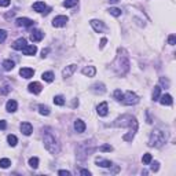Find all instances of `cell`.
I'll return each instance as SVG.
<instances>
[{"mask_svg": "<svg viewBox=\"0 0 176 176\" xmlns=\"http://www.w3.org/2000/svg\"><path fill=\"white\" fill-rule=\"evenodd\" d=\"M114 125L116 127H129V133L128 135H124V138H123V139L127 140V142H129V140L133 139V135H135V132L138 131L136 118L132 116H129V114H124V116L120 117V118H117Z\"/></svg>", "mask_w": 176, "mask_h": 176, "instance_id": "6da1fadb", "label": "cell"}, {"mask_svg": "<svg viewBox=\"0 0 176 176\" xmlns=\"http://www.w3.org/2000/svg\"><path fill=\"white\" fill-rule=\"evenodd\" d=\"M113 69L118 76H124L129 70V58L125 51L121 50V48L118 50V55H117L116 61L113 62Z\"/></svg>", "mask_w": 176, "mask_h": 176, "instance_id": "7a4b0ae2", "label": "cell"}, {"mask_svg": "<svg viewBox=\"0 0 176 176\" xmlns=\"http://www.w3.org/2000/svg\"><path fill=\"white\" fill-rule=\"evenodd\" d=\"M43 143H44V147H46L51 154H58L61 151L59 142H58V139L51 132H46V135L43 138Z\"/></svg>", "mask_w": 176, "mask_h": 176, "instance_id": "3957f363", "label": "cell"}, {"mask_svg": "<svg viewBox=\"0 0 176 176\" xmlns=\"http://www.w3.org/2000/svg\"><path fill=\"white\" fill-rule=\"evenodd\" d=\"M167 142V132L161 129H154L150 133V139H149V146L151 147H161L163 144Z\"/></svg>", "mask_w": 176, "mask_h": 176, "instance_id": "277c9868", "label": "cell"}, {"mask_svg": "<svg viewBox=\"0 0 176 176\" xmlns=\"http://www.w3.org/2000/svg\"><path fill=\"white\" fill-rule=\"evenodd\" d=\"M121 102L124 103V105H136L138 102H139V98H138V95L135 94V92H132V91H128V92H125V94H123V99H121Z\"/></svg>", "mask_w": 176, "mask_h": 176, "instance_id": "5b68a950", "label": "cell"}, {"mask_svg": "<svg viewBox=\"0 0 176 176\" xmlns=\"http://www.w3.org/2000/svg\"><path fill=\"white\" fill-rule=\"evenodd\" d=\"M66 22H68V17H65V15L55 17V18L53 19V26H55V28H62V26L66 25Z\"/></svg>", "mask_w": 176, "mask_h": 176, "instance_id": "8992f818", "label": "cell"}, {"mask_svg": "<svg viewBox=\"0 0 176 176\" xmlns=\"http://www.w3.org/2000/svg\"><path fill=\"white\" fill-rule=\"evenodd\" d=\"M89 23H91V26L94 28V30H95V32H98V33H102L103 30L106 29V28H105V23H103L102 21H98V19H92V21H91V22H89Z\"/></svg>", "mask_w": 176, "mask_h": 176, "instance_id": "52a82bcc", "label": "cell"}, {"mask_svg": "<svg viewBox=\"0 0 176 176\" xmlns=\"http://www.w3.org/2000/svg\"><path fill=\"white\" fill-rule=\"evenodd\" d=\"M17 26H23V28H29V26H33L34 25V21L29 19V18H18L15 21Z\"/></svg>", "mask_w": 176, "mask_h": 176, "instance_id": "ba28073f", "label": "cell"}, {"mask_svg": "<svg viewBox=\"0 0 176 176\" xmlns=\"http://www.w3.org/2000/svg\"><path fill=\"white\" fill-rule=\"evenodd\" d=\"M43 37H44V33L41 32V30H37V29H34L30 32V40L34 41V43H37V41H41L43 40Z\"/></svg>", "mask_w": 176, "mask_h": 176, "instance_id": "9c48e42d", "label": "cell"}, {"mask_svg": "<svg viewBox=\"0 0 176 176\" xmlns=\"http://www.w3.org/2000/svg\"><path fill=\"white\" fill-rule=\"evenodd\" d=\"M19 128H21V132H22L23 135H26V136H29L30 133L33 132V128H32V125H30L29 123H22Z\"/></svg>", "mask_w": 176, "mask_h": 176, "instance_id": "30bf717a", "label": "cell"}, {"mask_svg": "<svg viewBox=\"0 0 176 176\" xmlns=\"http://www.w3.org/2000/svg\"><path fill=\"white\" fill-rule=\"evenodd\" d=\"M19 74H21V77H23V78H30V77H33L34 70L30 68H22L19 70Z\"/></svg>", "mask_w": 176, "mask_h": 176, "instance_id": "8fae6325", "label": "cell"}, {"mask_svg": "<svg viewBox=\"0 0 176 176\" xmlns=\"http://www.w3.org/2000/svg\"><path fill=\"white\" fill-rule=\"evenodd\" d=\"M26 46H28V44H26V40H25V39H18V40L15 41V43L13 44V48H14V50L22 51V50H23V48H25Z\"/></svg>", "mask_w": 176, "mask_h": 176, "instance_id": "7c38bea8", "label": "cell"}, {"mask_svg": "<svg viewBox=\"0 0 176 176\" xmlns=\"http://www.w3.org/2000/svg\"><path fill=\"white\" fill-rule=\"evenodd\" d=\"M74 129H76V132H77V133L84 132V131H85L84 121H83V120H76V121H74Z\"/></svg>", "mask_w": 176, "mask_h": 176, "instance_id": "4fadbf2b", "label": "cell"}, {"mask_svg": "<svg viewBox=\"0 0 176 176\" xmlns=\"http://www.w3.org/2000/svg\"><path fill=\"white\" fill-rule=\"evenodd\" d=\"M46 8H47V6H46V3H44V2H36L33 4V10H34V11H37V13L43 14L44 11H46Z\"/></svg>", "mask_w": 176, "mask_h": 176, "instance_id": "5bb4252c", "label": "cell"}, {"mask_svg": "<svg viewBox=\"0 0 176 176\" xmlns=\"http://www.w3.org/2000/svg\"><path fill=\"white\" fill-rule=\"evenodd\" d=\"M91 89L95 92V94H103V92L106 91V88H105V85L102 84V83H95L94 85L91 87Z\"/></svg>", "mask_w": 176, "mask_h": 176, "instance_id": "9a60e30c", "label": "cell"}, {"mask_svg": "<svg viewBox=\"0 0 176 176\" xmlns=\"http://www.w3.org/2000/svg\"><path fill=\"white\" fill-rule=\"evenodd\" d=\"M28 88H29V91L33 92V94H40L41 92V84L40 83H30Z\"/></svg>", "mask_w": 176, "mask_h": 176, "instance_id": "2e32d148", "label": "cell"}, {"mask_svg": "<svg viewBox=\"0 0 176 176\" xmlns=\"http://www.w3.org/2000/svg\"><path fill=\"white\" fill-rule=\"evenodd\" d=\"M23 55H28V57H30V55H34L37 53V47L36 46H26L25 48L22 50Z\"/></svg>", "mask_w": 176, "mask_h": 176, "instance_id": "e0dca14e", "label": "cell"}, {"mask_svg": "<svg viewBox=\"0 0 176 176\" xmlns=\"http://www.w3.org/2000/svg\"><path fill=\"white\" fill-rule=\"evenodd\" d=\"M158 101H160V103H161V105H164V106H165V105H167V106H171L172 102H173V101H172V96H171L169 94L163 95L160 99H158Z\"/></svg>", "mask_w": 176, "mask_h": 176, "instance_id": "ac0fdd59", "label": "cell"}, {"mask_svg": "<svg viewBox=\"0 0 176 176\" xmlns=\"http://www.w3.org/2000/svg\"><path fill=\"white\" fill-rule=\"evenodd\" d=\"M76 70V65H69L63 69V72H62V76L63 77H70L72 74H73V72Z\"/></svg>", "mask_w": 176, "mask_h": 176, "instance_id": "d6986e66", "label": "cell"}, {"mask_svg": "<svg viewBox=\"0 0 176 176\" xmlns=\"http://www.w3.org/2000/svg\"><path fill=\"white\" fill-rule=\"evenodd\" d=\"M17 108H18V105H17V102L13 101V99H10V101L6 103V109H7V112H10V113L17 112Z\"/></svg>", "mask_w": 176, "mask_h": 176, "instance_id": "ffe728a7", "label": "cell"}, {"mask_svg": "<svg viewBox=\"0 0 176 176\" xmlns=\"http://www.w3.org/2000/svg\"><path fill=\"white\" fill-rule=\"evenodd\" d=\"M108 103L106 102H102L101 105L98 106V114L101 116V117H105L106 114H108Z\"/></svg>", "mask_w": 176, "mask_h": 176, "instance_id": "44dd1931", "label": "cell"}, {"mask_svg": "<svg viewBox=\"0 0 176 176\" xmlns=\"http://www.w3.org/2000/svg\"><path fill=\"white\" fill-rule=\"evenodd\" d=\"M96 165L102 168H110L113 165V163L109 160H103V158H96Z\"/></svg>", "mask_w": 176, "mask_h": 176, "instance_id": "7402d4cb", "label": "cell"}, {"mask_svg": "<svg viewBox=\"0 0 176 176\" xmlns=\"http://www.w3.org/2000/svg\"><path fill=\"white\" fill-rule=\"evenodd\" d=\"M96 73V69L94 66H85L83 69V74L84 76H88V77H94Z\"/></svg>", "mask_w": 176, "mask_h": 176, "instance_id": "603a6c76", "label": "cell"}, {"mask_svg": "<svg viewBox=\"0 0 176 176\" xmlns=\"http://www.w3.org/2000/svg\"><path fill=\"white\" fill-rule=\"evenodd\" d=\"M2 66H3V69H4V70L10 72V70H13V69H14L15 63H14V61H11V59H6V61H3Z\"/></svg>", "mask_w": 176, "mask_h": 176, "instance_id": "cb8c5ba5", "label": "cell"}, {"mask_svg": "<svg viewBox=\"0 0 176 176\" xmlns=\"http://www.w3.org/2000/svg\"><path fill=\"white\" fill-rule=\"evenodd\" d=\"M41 78L47 83H51V81H54V73L53 72H46V73L41 74Z\"/></svg>", "mask_w": 176, "mask_h": 176, "instance_id": "d4e9b609", "label": "cell"}, {"mask_svg": "<svg viewBox=\"0 0 176 176\" xmlns=\"http://www.w3.org/2000/svg\"><path fill=\"white\" fill-rule=\"evenodd\" d=\"M160 94H161V87L160 85H156L153 91V101H158L160 99Z\"/></svg>", "mask_w": 176, "mask_h": 176, "instance_id": "484cf974", "label": "cell"}, {"mask_svg": "<svg viewBox=\"0 0 176 176\" xmlns=\"http://www.w3.org/2000/svg\"><path fill=\"white\" fill-rule=\"evenodd\" d=\"M39 112H40V114H43V116H48L50 114V108L48 106H46V105H40L39 106Z\"/></svg>", "mask_w": 176, "mask_h": 176, "instance_id": "4316f807", "label": "cell"}, {"mask_svg": "<svg viewBox=\"0 0 176 176\" xmlns=\"http://www.w3.org/2000/svg\"><path fill=\"white\" fill-rule=\"evenodd\" d=\"M7 140H8V144L10 146H17V143H18V139H17L15 135H8L7 136Z\"/></svg>", "mask_w": 176, "mask_h": 176, "instance_id": "83f0119b", "label": "cell"}, {"mask_svg": "<svg viewBox=\"0 0 176 176\" xmlns=\"http://www.w3.org/2000/svg\"><path fill=\"white\" fill-rule=\"evenodd\" d=\"M29 165H30V168L36 169V168L39 167V158H37V157H32V158H29Z\"/></svg>", "mask_w": 176, "mask_h": 176, "instance_id": "f1b7e54d", "label": "cell"}, {"mask_svg": "<svg viewBox=\"0 0 176 176\" xmlns=\"http://www.w3.org/2000/svg\"><path fill=\"white\" fill-rule=\"evenodd\" d=\"M54 103H55V105H58V106L65 105V99H63V96H62V95H57V96L54 98Z\"/></svg>", "mask_w": 176, "mask_h": 176, "instance_id": "f546056e", "label": "cell"}, {"mask_svg": "<svg viewBox=\"0 0 176 176\" xmlns=\"http://www.w3.org/2000/svg\"><path fill=\"white\" fill-rule=\"evenodd\" d=\"M77 3H78V0H66V2H63V7L70 8V7H74Z\"/></svg>", "mask_w": 176, "mask_h": 176, "instance_id": "4dcf8cb0", "label": "cell"}, {"mask_svg": "<svg viewBox=\"0 0 176 176\" xmlns=\"http://www.w3.org/2000/svg\"><path fill=\"white\" fill-rule=\"evenodd\" d=\"M10 165H11V161L8 158H2L0 160V168H8Z\"/></svg>", "mask_w": 176, "mask_h": 176, "instance_id": "1f68e13d", "label": "cell"}, {"mask_svg": "<svg viewBox=\"0 0 176 176\" xmlns=\"http://www.w3.org/2000/svg\"><path fill=\"white\" fill-rule=\"evenodd\" d=\"M109 13L112 14V15H114V17H120V15H121V10H120V8H116V7H112V8H109Z\"/></svg>", "mask_w": 176, "mask_h": 176, "instance_id": "d6a6232c", "label": "cell"}, {"mask_svg": "<svg viewBox=\"0 0 176 176\" xmlns=\"http://www.w3.org/2000/svg\"><path fill=\"white\" fill-rule=\"evenodd\" d=\"M10 89H11V88H10V85L4 84L2 88H0V94H2V95H7L10 92Z\"/></svg>", "mask_w": 176, "mask_h": 176, "instance_id": "836d02e7", "label": "cell"}, {"mask_svg": "<svg viewBox=\"0 0 176 176\" xmlns=\"http://www.w3.org/2000/svg\"><path fill=\"white\" fill-rule=\"evenodd\" d=\"M142 161H143V164H150V163H151V154H150V153H146V154L143 156Z\"/></svg>", "mask_w": 176, "mask_h": 176, "instance_id": "e575fe53", "label": "cell"}, {"mask_svg": "<svg viewBox=\"0 0 176 176\" xmlns=\"http://www.w3.org/2000/svg\"><path fill=\"white\" fill-rule=\"evenodd\" d=\"M114 98H116V101H120V102H121V99H123V92L120 91V89H116V91H114Z\"/></svg>", "mask_w": 176, "mask_h": 176, "instance_id": "d590c367", "label": "cell"}, {"mask_svg": "<svg viewBox=\"0 0 176 176\" xmlns=\"http://www.w3.org/2000/svg\"><path fill=\"white\" fill-rule=\"evenodd\" d=\"M7 39V32L4 29H0V43H3Z\"/></svg>", "mask_w": 176, "mask_h": 176, "instance_id": "8d00e7d4", "label": "cell"}, {"mask_svg": "<svg viewBox=\"0 0 176 176\" xmlns=\"http://www.w3.org/2000/svg\"><path fill=\"white\" fill-rule=\"evenodd\" d=\"M99 150H101V151H112L113 147L110 146V144H103V146L99 147Z\"/></svg>", "mask_w": 176, "mask_h": 176, "instance_id": "74e56055", "label": "cell"}, {"mask_svg": "<svg viewBox=\"0 0 176 176\" xmlns=\"http://www.w3.org/2000/svg\"><path fill=\"white\" fill-rule=\"evenodd\" d=\"M10 3V0H0V7H8Z\"/></svg>", "mask_w": 176, "mask_h": 176, "instance_id": "f35d334b", "label": "cell"}, {"mask_svg": "<svg viewBox=\"0 0 176 176\" xmlns=\"http://www.w3.org/2000/svg\"><path fill=\"white\" fill-rule=\"evenodd\" d=\"M168 41H169L171 46H175V43H176V37H175V34H171L169 39H168Z\"/></svg>", "mask_w": 176, "mask_h": 176, "instance_id": "ab89813d", "label": "cell"}, {"mask_svg": "<svg viewBox=\"0 0 176 176\" xmlns=\"http://www.w3.org/2000/svg\"><path fill=\"white\" fill-rule=\"evenodd\" d=\"M160 81H161V84H163V85H165V87H167V88H168V87H169V81H168V80H167V78H164V77H161V78H160Z\"/></svg>", "mask_w": 176, "mask_h": 176, "instance_id": "60d3db41", "label": "cell"}, {"mask_svg": "<svg viewBox=\"0 0 176 176\" xmlns=\"http://www.w3.org/2000/svg\"><path fill=\"white\" fill-rule=\"evenodd\" d=\"M158 168H160V164H158V163H154L153 165H151V171H153V172H157Z\"/></svg>", "mask_w": 176, "mask_h": 176, "instance_id": "b9f144b4", "label": "cell"}, {"mask_svg": "<svg viewBox=\"0 0 176 176\" xmlns=\"http://www.w3.org/2000/svg\"><path fill=\"white\" fill-rule=\"evenodd\" d=\"M6 127H7V123L4 120H2V121H0V129H6Z\"/></svg>", "mask_w": 176, "mask_h": 176, "instance_id": "7bdbcfd3", "label": "cell"}, {"mask_svg": "<svg viewBox=\"0 0 176 176\" xmlns=\"http://www.w3.org/2000/svg\"><path fill=\"white\" fill-rule=\"evenodd\" d=\"M80 175H88L89 176V175H91V172H89L88 169H81L80 171Z\"/></svg>", "mask_w": 176, "mask_h": 176, "instance_id": "ee69618b", "label": "cell"}, {"mask_svg": "<svg viewBox=\"0 0 176 176\" xmlns=\"http://www.w3.org/2000/svg\"><path fill=\"white\" fill-rule=\"evenodd\" d=\"M58 173H59V175H66V176H69V175H70V172H69V171H65V169H62V171L58 172Z\"/></svg>", "mask_w": 176, "mask_h": 176, "instance_id": "f6af8a7d", "label": "cell"}, {"mask_svg": "<svg viewBox=\"0 0 176 176\" xmlns=\"http://www.w3.org/2000/svg\"><path fill=\"white\" fill-rule=\"evenodd\" d=\"M47 54H48V48H46V50H43V51H41V57H47Z\"/></svg>", "mask_w": 176, "mask_h": 176, "instance_id": "bcb514c9", "label": "cell"}, {"mask_svg": "<svg viewBox=\"0 0 176 176\" xmlns=\"http://www.w3.org/2000/svg\"><path fill=\"white\" fill-rule=\"evenodd\" d=\"M106 41H108V40H106V39H102V40H101V48H103V47H105Z\"/></svg>", "mask_w": 176, "mask_h": 176, "instance_id": "7dc6e473", "label": "cell"}, {"mask_svg": "<svg viewBox=\"0 0 176 176\" xmlns=\"http://www.w3.org/2000/svg\"><path fill=\"white\" fill-rule=\"evenodd\" d=\"M109 2H110V3H118L120 0H109Z\"/></svg>", "mask_w": 176, "mask_h": 176, "instance_id": "c3c4849f", "label": "cell"}]
</instances>
